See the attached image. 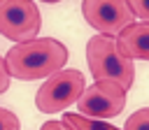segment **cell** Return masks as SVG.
<instances>
[{
  "instance_id": "cell-1",
  "label": "cell",
  "mask_w": 149,
  "mask_h": 130,
  "mask_svg": "<svg viewBox=\"0 0 149 130\" xmlns=\"http://www.w3.org/2000/svg\"><path fill=\"white\" fill-rule=\"evenodd\" d=\"M9 77L21 81L49 79L51 74L65 70L68 49L56 37H35L21 44H14L2 58Z\"/></svg>"
},
{
  "instance_id": "cell-2",
  "label": "cell",
  "mask_w": 149,
  "mask_h": 130,
  "mask_svg": "<svg viewBox=\"0 0 149 130\" xmlns=\"http://www.w3.org/2000/svg\"><path fill=\"white\" fill-rule=\"evenodd\" d=\"M86 60L95 81H114L123 91H128L135 81V65L119 53L114 37L93 35L86 44Z\"/></svg>"
},
{
  "instance_id": "cell-3",
  "label": "cell",
  "mask_w": 149,
  "mask_h": 130,
  "mask_svg": "<svg viewBox=\"0 0 149 130\" xmlns=\"http://www.w3.org/2000/svg\"><path fill=\"white\" fill-rule=\"evenodd\" d=\"M86 88L84 74L79 70H61L56 74H51L35 95V107L42 114H56L63 111L68 104H74L81 95V91Z\"/></svg>"
},
{
  "instance_id": "cell-4",
  "label": "cell",
  "mask_w": 149,
  "mask_h": 130,
  "mask_svg": "<svg viewBox=\"0 0 149 130\" xmlns=\"http://www.w3.org/2000/svg\"><path fill=\"white\" fill-rule=\"evenodd\" d=\"M77 114L95 121H105L112 116H119L126 107V91L114 81H93L86 86L79 95Z\"/></svg>"
},
{
  "instance_id": "cell-5",
  "label": "cell",
  "mask_w": 149,
  "mask_h": 130,
  "mask_svg": "<svg viewBox=\"0 0 149 130\" xmlns=\"http://www.w3.org/2000/svg\"><path fill=\"white\" fill-rule=\"evenodd\" d=\"M42 26V14L30 0H0V35L21 44L35 39Z\"/></svg>"
},
{
  "instance_id": "cell-6",
  "label": "cell",
  "mask_w": 149,
  "mask_h": 130,
  "mask_svg": "<svg viewBox=\"0 0 149 130\" xmlns=\"http://www.w3.org/2000/svg\"><path fill=\"white\" fill-rule=\"evenodd\" d=\"M81 14L86 23L98 30V35L105 37H116L123 28L135 23L133 12L128 2L123 0H84L81 2Z\"/></svg>"
},
{
  "instance_id": "cell-7",
  "label": "cell",
  "mask_w": 149,
  "mask_h": 130,
  "mask_svg": "<svg viewBox=\"0 0 149 130\" xmlns=\"http://www.w3.org/2000/svg\"><path fill=\"white\" fill-rule=\"evenodd\" d=\"M116 49L128 60H149V23H130L116 37Z\"/></svg>"
},
{
  "instance_id": "cell-8",
  "label": "cell",
  "mask_w": 149,
  "mask_h": 130,
  "mask_svg": "<svg viewBox=\"0 0 149 130\" xmlns=\"http://www.w3.org/2000/svg\"><path fill=\"white\" fill-rule=\"evenodd\" d=\"M61 123L68 125L70 130H119V128H114L112 123L95 121V118H86V116H79L77 111H65L63 118H61Z\"/></svg>"
},
{
  "instance_id": "cell-9",
  "label": "cell",
  "mask_w": 149,
  "mask_h": 130,
  "mask_svg": "<svg viewBox=\"0 0 149 130\" xmlns=\"http://www.w3.org/2000/svg\"><path fill=\"white\" fill-rule=\"evenodd\" d=\"M123 130H149V107L137 109L135 114H130Z\"/></svg>"
},
{
  "instance_id": "cell-10",
  "label": "cell",
  "mask_w": 149,
  "mask_h": 130,
  "mask_svg": "<svg viewBox=\"0 0 149 130\" xmlns=\"http://www.w3.org/2000/svg\"><path fill=\"white\" fill-rule=\"evenodd\" d=\"M19 125H21L19 116L14 111L0 107V130H19Z\"/></svg>"
},
{
  "instance_id": "cell-11",
  "label": "cell",
  "mask_w": 149,
  "mask_h": 130,
  "mask_svg": "<svg viewBox=\"0 0 149 130\" xmlns=\"http://www.w3.org/2000/svg\"><path fill=\"white\" fill-rule=\"evenodd\" d=\"M128 7L133 12V16H137L142 23H149V0H133V2H128Z\"/></svg>"
},
{
  "instance_id": "cell-12",
  "label": "cell",
  "mask_w": 149,
  "mask_h": 130,
  "mask_svg": "<svg viewBox=\"0 0 149 130\" xmlns=\"http://www.w3.org/2000/svg\"><path fill=\"white\" fill-rule=\"evenodd\" d=\"M9 72H7V65H5V60L0 58V93H5L7 88H9Z\"/></svg>"
},
{
  "instance_id": "cell-13",
  "label": "cell",
  "mask_w": 149,
  "mask_h": 130,
  "mask_svg": "<svg viewBox=\"0 0 149 130\" xmlns=\"http://www.w3.org/2000/svg\"><path fill=\"white\" fill-rule=\"evenodd\" d=\"M40 130H70L68 125H63L61 121H47V123H42V128Z\"/></svg>"
}]
</instances>
